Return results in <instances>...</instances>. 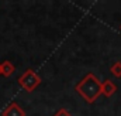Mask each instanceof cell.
<instances>
[{
  "mask_svg": "<svg viewBox=\"0 0 121 116\" xmlns=\"http://www.w3.org/2000/svg\"><path fill=\"white\" fill-rule=\"evenodd\" d=\"M110 71H111V74H113L114 77L121 78V62H116V64H113V67L110 68Z\"/></svg>",
  "mask_w": 121,
  "mask_h": 116,
  "instance_id": "obj_5",
  "label": "cell"
},
{
  "mask_svg": "<svg viewBox=\"0 0 121 116\" xmlns=\"http://www.w3.org/2000/svg\"><path fill=\"white\" fill-rule=\"evenodd\" d=\"M4 69H3V72H4V75H9V74H11L13 71H14V68H13V65L11 64H9V62H4Z\"/></svg>",
  "mask_w": 121,
  "mask_h": 116,
  "instance_id": "obj_6",
  "label": "cell"
},
{
  "mask_svg": "<svg viewBox=\"0 0 121 116\" xmlns=\"http://www.w3.org/2000/svg\"><path fill=\"white\" fill-rule=\"evenodd\" d=\"M117 91V87L114 85V82H111L110 79H107L106 82L101 84V93L106 95L107 98H110L111 95H114V92Z\"/></svg>",
  "mask_w": 121,
  "mask_h": 116,
  "instance_id": "obj_3",
  "label": "cell"
},
{
  "mask_svg": "<svg viewBox=\"0 0 121 116\" xmlns=\"http://www.w3.org/2000/svg\"><path fill=\"white\" fill-rule=\"evenodd\" d=\"M120 29H121V27H120Z\"/></svg>",
  "mask_w": 121,
  "mask_h": 116,
  "instance_id": "obj_8",
  "label": "cell"
},
{
  "mask_svg": "<svg viewBox=\"0 0 121 116\" xmlns=\"http://www.w3.org/2000/svg\"><path fill=\"white\" fill-rule=\"evenodd\" d=\"M55 116H70V113H69L68 111H65V109H60V111Z\"/></svg>",
  "mask_w": 121,
  "mask_h": 116,
  "instance_id": "obj_7",
  "label": "cell"
},
{
  "mask_svg": "<svg viewBox=\"0 0 121 116\" xmlns=\"http://www.w3.org/2000/svg\"><path fill=\"white\" fill-rule=\"evenodd\" d=\"M38 82H39V79H38V77H37L32 71H27V72L20 78V85H23L27 91H32Z\"/></svg>",
  "mask_w": 121,
  "mask_h": 116,
  "instance_id": "obj_2",
  "label": "cell"
},
{
  "mask_svg": "<svg viewBox=\"0 0 121 116\" xmlns=\"http://www.w3.org/2000/svg\"><path fill=\"white\" fill-rule=\"evenodd\" d=\"M76 91L83 96V99L86 102H94L100 95H101V82L97 79L96 75L93 74H87L78 85H76Z\"/></svg>",
  "mask_w": 121,
  "mask_h": 116,
  "instance_id": "obj_1",
  "label": "cell"
},
{
  "mask_svg": "<svg viewBox=\"0 0 121 116\" xmlns=\"http://www.w3.org/2000/svg\"><path fill=\"white\" fill-rule=\"evenodd\" d=\"M3 116H26V113H24V111L20 109L16 103H11V105L3 112Z\"/></svg>",
  "mask_w": 121,
  "mask_h": 116,
  "instance_id": "obj_4",
  "label": "cell"
}]
</instances>
